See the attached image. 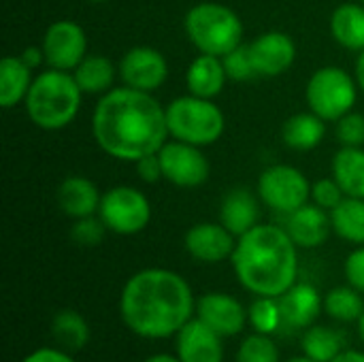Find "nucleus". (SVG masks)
I'll return each mask as SVG.
<instances>
[{
	"instance_id": "nucleus-19",
	"label": "nucleus",
	"mask_w": 364,
	"mask_h": 362,
	"mask_svg": "<svg viewBox=\"0 0 364 362\" xmlns=\"http://www.w3.org/2000/svg\"><path fill=\"white\" fill-rule=\"evenodd\" d=\"M55 198L64 215L73 220H81V218L98 215L102 194L92 179L81 175H70L58 186Z\"/></svg>"
},
{
	"instance_id": "nucleus-43",
	"label": "nucleus",
	"mask_w": 364,
	"mask_h": 362,
	"mask_svg": "<svg viewBox=\"0 0 364 362\" xmlns=\"http://www.w3.org/2000/svg\"><path fill=\"white\" fill-rule=\"evenodd\" d=\"M143 362H181L177 358V354L173 356V354H151V356H147Z\"/></svg>"
},
{
	"instance_id": "nucleus-2",
	"label": "nucleus",
	"mask_w": 364,
	"mask_h": 362,
	"mask_svg": "<svg viewBox=\"0 0 364 362\" xmlns=\"http://www.w3.org/2000/svg\"><path fill=\"white\" fill-rule=\"evenodd\" d=\"M119 316L136 337L160 341L175 337L196 316V299L179 273L149 267L136 271L124 284Z\"/></svg>"
},
{
	"instance_id": "nucleus-47",
	"label": "nucleus",
	"mask_w": 364,
	"mask_h": 362,
	"mask_svg": "<svg viewBox=\"0 0 364 362\" xmlns=\"http://www.w3.org/2000/svg\"><path fill=\"white\" fill-rule=\"evenodd\" d=\"M360 2H363V4H364V0H360Z\"/></svg>"
},
{
	"instance_id": "nucleus-30",
	"label": "nucleus",
	"mask_w": 364,
	"mask_h": 362,
	"mask_svg": "<svg viewBox=\"0 0 364 362\" xmlns=\"http://www.w3.org/2000/svg\"><path fill=\"white\" fill-rule=\"evenodd\" d=\"M324 312L333 320L343 322V324L358 322L360 316L364 314L363 292H358L350 284L348 286H337V288L326 292V297H324Z\"/></svg>"
},
{
	"instance_id": "nucleus-29",
	"label": "nucleus",
	"mask_w": 364,
	"mask_h": 362,
	"mask_svg": "<svg viewBox=\"0 0 364 362\" xmlns=\"http://www.w3.org/2000/svg\"><path fill=\"white\" fill-rule=\"evenodd\" d=\"M301 350L316 362H333L343 352V339L339 331L322 324H314L301 335Z\"/></svg>"
},
{
	"instance_id": "nucleus-23",
	"label": "nucleus",
	"mask_w": 364,
	"mask_h": 362,
	"mask_svg": "<svg viewBox=\"0 0 364 362\" xmlns=\"http://www.w3.org/2000/svg\"><path fill=\"white\" fill-rule=\"evenodd\" d=\"M32 68L19 55H6L0 62V107L13 109L26 100L32 85Z\"/></svg>"
},
{
	"instance_id": "nucleus-12",
	"label": "nucleus",
	"mask_w": 364,
	"mask_h": 362,
	"mask_svg": "<svg viewBox=\"0 0 364 362\" xmlns=\"http://www.w3.org/2000/svg\"><path fill=\"white\" fill-rule=\"evenodd\" d=\"M119 77L124 85L139 92L154 94L160 90L168 77V62L162 51L149 45H139L128 49L119 60Z\"/></svg>"
},
{
	"instance_id": "nucleus-4",
	"label": "nucleus",
	"mask_w": 364,
	"mask_h": 362,
	"mask_svg": "<svg viewBox=\"0 0 364 362\" xmlns=\"http://www.w3.org/2000/svg\"><path fill=\"white\" fill-rule=\"evenodd\" d=\"M81 98L83 92L73 73L49 68L34 77L23 107L36 128L53 132L75 122L81 109Z\"/></svg>"
},
{
	"instance_id": "nucleus-13",
	"label": "nucleus",
	"mask_w": 364,
	"mask_h": 362,
	"mask_svg": "<svg viewBox=\"0 0 364 362\" xmlns=\"http://www.w3.org/2000/svg\"><path fill=\"white\" fill-rule=\"evenodd\" d=\"M196 318L224 339L237 337L250 324L243 303L226 292H207L196 299Z\"/></svg>"
},
{
	"instance_id": "nucleus-25",
	"label": "nucleus",
	"mask_w": 364,
	"mask_h": 362,
	"mask_svg": "<svg viewBox=\"0 0 364 362\" xmlns=\"http://www.w3.org/2000/svg\"><path fill=\"white\" fill-rule=\"evenodd\" d=\"M333 179L341 186L346 196L364 198V149L341 147L333 158Z\"/></svg>"
},
{
	"instance_id": "nucleus-1",
	"label": "nucleus",
	"mask_w": 364,
	"mask_h": 362,
	"mask_svg": "<svg viewBox=\"0 0 364 362\" xmlns=\"http://www.w3.org/2000/svg\"><path fill=\"white\" fill-rule=\"evenodd\" d=\"M92 134L107 156L134 164L149 154H158L171 137L166 107L149 92L128 85L113 87L94 107Z\"/></svg>"
},
{
	"instance_id": "nucleus-20",
	"label": "nucleus",
	"mask_w": 364,
	"mask_h": 362,
	"mask_svg": "<svg viewBox=\"0 0 364 362\" xmlns=\"http://www.w3.org/2000/svg\"><path fill=\"white\" fill-rule=\"evenodd\" d=\"M260 198L247 188H232L220 205V222L239 239L260 222Z\"/></svg>"
},
{
	"instance_id": "nucleus-45",
	"label": "nucleus",
	"mask_w": 364,
	"mask_h": 362,
	"mask_svg": "<svg viewBox=\"0 0 364 362\" xmlns=\"http://www.w3.org/2000/svg\"><path fill=\"white\" fill-rule=\"evenodd\" d=\"M288 362H316V361H311L309 356H305V354H303V356H296V358H290V361H288Z\"/></svg>"
},
{
	"instance_id": "nucleus-46",
	"label": "nucleus",
	"mask_w": 364,
	"mask_h": 362,
	"mask_svg": "<svg viewBox=\"0 0 364 362\" xmlns=\"http://www.w3.org/2000/svg\"><path fill=\"white\" fill-rule=\"evenodd\" d=\"M92 2H107V0H92Z\"/></svg>"
},
{
	"instance_id": "nucleus-26",
	"label": "nucleus",
	"mask_w": 364,
	"mask_h": 362,
	"mask_svg": "<svg viewBox=\"0 0 364 362\" xmlns=\"http://www.w3.org/2000/svg\"><path fill=\"white\" fill-rule=\"evenodd\" d=\"M119 68H115V64L107 58V55H85L81 60V64L73 70L75 81L79 83L83 94H107L109 90H113L115 77H117Z\"/></svg>"
},
{
	"instance_id": "nucleus-14",
	"label": "nucleus",
	"mask_w": 364,
	"mask_h": 362,
	"mask_svg": "<svg viewBox=\"0 0 364 362\" xmlns=\"http://www.w3.org/2000/svg\"><path fill=\"white\" fill-rule=\"evenodd\" d=\"M237 245V237L222 222H198L194 224L186 237V252L205 265H218L222 260H230Z\"/></svg>"
},
{
	"instance_id": "nucleus-32",
	"label": "nucleus",
	"mask_w": 364,
	"mask_h": 362,
	"mask_svg": "<svg viewBox=\"0 0 364 362\" xmlns=\"http://www.w3.org/2000/svg\"><path fill=\"white\" fill-rule=\"evenodd\" d=\"M237 362H279V348L273 335L252 333L247 335L237 352Z\"/></svg>"
},
{
	"instance_id": "nucleus-21",
	"label": "nucleus",
	"mask_w": 364,
	"mask_h": 362,
	"mask_svg": "<svg viewBox=\"0 0 364 362\" xmlns=\"http://www.w3.org/2000/svg\"><path fill=\"white\" fill-rule=\"evenodd\" d=\"M226 81H228V75H226L222 58L209 55V53L196 55L186 73V83H188L190 94L200 96V98L213 100L218 94H222Z\"/></svg>"
},
{
	"instance_id": "nucleus-11",
	"label": "nucleus",
	"mask_w": 364,
	"mask_h": 362,
	"mask_svg": "<svg viewBox=\"0 0 364 362\" xmlns=\"http://www.w3.org/2000/svg\"><path fill=\"white\" fill-rule=\"evenodd\" d=\"M164 179L177 188H198L209 179L211 164L200 147L183 141H166L158 151Z\"/></svg>"
},
{
	"instance_id": "nucleus-6",
	"label": "nucleus",
	"mask_w": 364,
	"mask_h": 362,
	"mask_svg": "<svg viewBox=\"0 0 364 362\" xmlns=\"http://www.w3.org/2000/svg\"><path fill=\"white\" fill-rule=\"evenodd\" d=\"M166 126L173 139L196 147H207L222 139L226 117L211 98L186 94L166 107Z\"/></svg>"
},
{
	"instance_id": "nucleus-3",
	"label": "nucleus",
	"mask_w": 364,
	"mask_h": 362,
	"mask_svg": "<svg viewBox=\"0 0 364 362\" xmlns=\"http://www.w3.org/2000/svg\"><path fill=\"white\" fill-rule=\"evenodd\" d=\"M230 262L239 284L254 297L279 299L299 282V245L275 224H258L241 235Z\"/></svg>"
},
{
	"instance_id": "nucleus-15",
	"label": "nucleus",
	"mask_w": 364,
	"mask_h": 362,
	"mask_svg": "<svg viewBox=\"0 0 364 362\" xmlns=\"http://www.w3.org/2000/svg\"><path fill=\"white\" fill-rule=\"evenodd\" d=\"M250 53L258 77H279L292 68L296 60V45L290 34L269 30L250 43Z\"/></svg>"
},
{
	"instance_id": "nucleus-27",
	"label": "nucleus",
	"mask_w": 364,
	"mask_h": 362,
	"mask_svg": "<svg viewBox=\"0 0 364 362\" xmlns=\"http://www.w3.org/2000/svg\"><path fill=\"white\" fill-rule=\"evenodd\" d=\"M51 335L62 350L75 354L90 344V324L79 312L62 309L51 320Z\"/></svg>"
},
{
	"instance_id": "nucleus-31",
	"label": "nucleus",
	"mask_w": 364,
	"mask_h": 362,
	"mask_svg": "<svg viewBox=\"0 0 364 362\" xmlns=\"http://www.w3.org/2000/svg\"><path fill=\"white\" fill-rule=\"evenodd\" d=\"M247 322L256 333L275 335L284 326V316L279 299L275 297H256L247 307Z\"/></svg>"
},
{
	"instance_id": "nucleus-24",
	"label": "nucleus",
	"mask_w": 364,
	"mask_h": 362,
	"mask_svg": "<svg viewBox=\"0 0 364 362\" xmlns=\"http://www.w3.org/2000/svg\"><path fill=\"white\" fill-rule=\"evenodd\" d=\"M324 132H326V122L320 115H316L314 111H305V113H296L286 119V124L282 128V139H284L286 147H290V149L309 151L322 143Z\"/></svg>"
},
{
	"instance_id": "nucleus-33",
	"label": "nucleus",
	"mask_w": 364,
	"mask_h": 362,
	"mask_svg": "<svg viewBox=\"0 0 364 362\" xmlns=\"http://www.w3.org/2000/svg\"><path fill=\"white\" fill-rule=\"evenodd\" d=\"M222 62H224L228 79H232V81H250V79L258 77L254 60H252V53H250V45L241 43L232 51H228L222 58Z\"/></svg>"
},
{
	"instance_id": "nucleus-34",
	"label": "nucleus",
	"mask_w": 364,
	"mask_h": 362,
	"mask_svg": "<svg viewBox=\"0 0 364 362\" xmlns=\"http://www.w3.org/2000/svg\"><path fill=\"white\" fill-rule=\"evenodd\" d=\"M335 137L341 147H363L364 145V115L350 111L335 122Z\"/></svg>"
},
{
	"instance_id": "nucleus-36",
	"label": "nucleus",
	"mask_w": 364,
	"mask_h": 362,
	"mask_svg": "<svg viewBox=\"0 0 364 362\" xmlns=\"http://www.w3.org/2000/svg\"><path fill=\"white\" fill-rule=\"evenodd\" d=\"M343 198H346V194H343L341 186H339L333 177H328V179H318L316 183H311V201H314L318 207L326 209L328 213H331Z\"/></svg>"
},
{
	"instance_id": "nucleus-18",
	"label": "nucleus",
	"mask_w": 364,
	"mask_h": 362,
	"mask_svg": "<svg viewBox=\"0 0 364 362\" xmlns=\"http://www.w3.org/2000/svg\"><path fill=\"white\" fill-rule=\"evenodd\" d=\"M279 307L284 316V326L290 329H309L318 322L324 312V299L320 290L307 282H296L288 292L279 297Z\"/></svg>"
},
{
	"instance_id": "nucleus-8",
	"label": "nucleus",
	"mask_w": 364,
	"mask_h": 362,
	"mask_svg": "<svg viewBox=\"0 0 364 362\" xmlns=\"http://www.w3.org/2000/svg\"><path fill=\"white\" fill-rule=\"evenodd\" d=\"M98 218L115 235H139L151 222V203L132 186H113L102 194Z\"/></svg>"
},
{
	"instance_id": "nucleus-40",
	"label": "nucleus",
	"mask_w": 364,
	"mask_h": 362,
	"mask_svg": "<svg viewBox=\"0 0 364 362\" xmlns=\"http://www.w3.org/2000/svg\"><path fill=\"white\" fill-rule=\"evenodd\" d=\"M19 58L34 70V68H38L43 62H45V53H43V47H26L21 53H19Z\"/></svg>"
},
{
	"instance_id": "nucleus-10",
	"label": "nucleus",
	"mask_w": 364,
	"mask_h": 362,
	"mask_svg": "<svg viewBox=\"0 0 364 362\" xmlns=\"http://www.w3.org/2000/svg\"><path fill=\"white\" fill-rule=\"evenodd\" d=\"M41 47L49 68L70 73L87 55V34L81 23L73 19H58L45 30Z\"/></svg>"
},
{
	"instance_id": "nucleus-44",
	"label": "nucleus",
	"mask_w": 364,
	"mask_h": 362,
	"mask_svg": "<svg viewBox=\"0 0 364 362\" xmlns=\"http://www.w3.org/2000/svg\"><path fill=\"white\" fill-rule=\"evenodd\" d=\"M356 324H358V335H360V341L364 344V314L360 316V320H358Z\"/></svg>"
},
{
	"instance_id": "nucleus-22",
	"label": "nucleus",
	"mask_w": 364,
	"mask_h": 362,
	"mask_svg": "<svg viewBox=\"0 0 364 362\" xmlns=\"http://www.w3.org/2000/svg\"><path fill=\"white\" fill-rule=\"evenodd\" d=\"M331 34L333 38L350 49L363 51L364 49V4L360 2H346L339 4L331 15Z\"/></svg>"
},
{
	"instance_id": "nucleus-16",
	"label": "nucleus",
	"mask_w": 364,
	"mask_h": 362,
	"mask_svg": "<svg viewBox=\"0 0 364 362\" xmlns=\"http://www.w3.org/2000/svg\"><path fill=\"white\" fill-rule=\"evenodd\" d=\"M175 354L181 362H224V337L194 316L175 335Z\"/></svg>"
},
{
	"instance_id": "nucleus-41",
	"label": "nucleus",
	"mask_w": 364,
	"mask_h": 362,
	"mask_svg": "<svg viewBox=\"0 0 364 362\" xmlns=\"http://www.w3.org/2000/svg\"><path fill=\"white\" fill-rule=\"evenodd\" d=\"M333 362H364V352H358V350H343Z\"/></svg>"
},
{
	"instance_id": "nucleus-17",
	"label": "nucleus",
	"mask_w": 364,
	"mask_h": 362,
	"mask_svg": "<svg viewBox=\"0 0 364 362\" xmlns=\"http://www.w3.org/2000/svg\"><path fill=\"white\" fill-rule=\"evenodd\" d=\"M292 241L303 250H316L324 245L333 233L331 213L316 203H307L301 209L286 215V226Z\"/></svg>"
},
{
	"instance_id": "nucleus-39",
	"label": "nucleus",
	"mask_w": 364,
	"mask_h": 362,
	"mask_svg": "<svg viewBox=\"0 0 364 362\" xmlns=\"http://www.w3.org/2000/svg\"><path fill=\"white\" fill-rule=\"evenodd\" d=\"M21 362H77L75 356L62 348H38L34 352H30L28 356H23Z\"/></svg>"
},
{
	"instance_id": "nucleus-28",
	"label": "nucleus",
	"mask_w": 364,
	"mask_h": 362,
	"mask_svg": "<svg viewBox=\"0 0 364 362\" xmlns=\"http://www.w3.org/2000/svg\"><path fill=\"white\" fill-rule=\"evenodd\" d=\"M333 233L352 245H364V198L346 196L331 211Z\"/></svg>"
},
{
	"instance_id": "nucleus-38",
	"label": "nucleus",
	"mask_w": 364,
	"mask_h": 362,
	"mask_svg": "<svg viewBox=\"0 0 364 362\" xmlns=\"http://www.w3.org/2000/svg\"><path fill=\"white\" fill-rule=\"evenodd\" d=\"M136 164V173L139 177L145 181V183H156L160 179H164V173H162V162H160V156L158 154H149L145 158H141Z\"/></svg>"
},
{
	"instance_id": "nucleus-7",
	"label": "nucleus",
	"mask_w": 364,
	"mask_h": 362,
	"mask_svg": "<svg viewBox=\"0 0 364 362\" xmlns=\"http://www.w3.org/2000/svg\"><path fill=\"white\" fill-rule=\"evenodd\" d=\"M305 98L309 111L320 115L324 122H337L354 111L358 81L341 66H322L309 77Z\"/></svg>"
},
{
	"instance_id": "nucleus-37",
	"label": "nucleus",
	"mask_w": 364,
	"mask_h": 362,
	"mask_svg": "<svg viewBox=\"0 0 364 362\" xmlns=\"http://www.w3.org/2000/svg\"><path fill=\"white\" fill-rule=\"evenodd\" d=\"M343 271H346L348 284L364 294V245H356V250L350 252V256L346 258Z\"/></svg>"
},
{
	"instance_id": "nucleus-9",
	"label": "nucleus",
	"mask_w": 364,
	"mask_h": 362,
	"mask_svg": "<svg viewBox=\"0 0 364 362\" xmlns=\"http://www.w3.org/2000/svg\"><path fill=\"white\" fill-rule=\"evenodd\" d=\"M258 198L269 209L282 215H290L309 203L311 183L296 166L273 164L264 169L258 179Z\"/></svg>"
},
{
	"instance_id": "nucleus-42",
	"label": "nucleus",
	"mask_w": 364,
	"mask_h": 362,
	"mask_svg": "<svg viewBox=\"0 0 364 362\" xmlns=\"http://www.w3.org/2000/svg\"><path fill=\"white\" fill-rule=\"evenodd\" d=\"M356 81H358V87L364 92V49L358 53V60H356V73H354Z\"/></svg>"
},
{
	"instance_id": "nucleus-5",
	"label": "nucleus",
	"mask_w": 364,
	"mask_h": 362,
	"mask_svg": "<svg viewBox=\"0 0 364 362\" xmlns=\"http://www.w3.org/2000/svg\"><path fill=\"white\" fill-rule=\"evenodd\" d=\"M183 28L186 36L200 53L218 58H224L243 41L241 17L230 6H224L220 2L194 4L186 13Z\"/></svg>"
},
{
	"instance_id": "nucleus-35",
	"label": "nucleus",
	"mask_w": 364,
	"mask_h": 362,
	"mask_svg": "<svg viewBox=\"0 0 364 362\" xmlns=\"http://www.w3.org/2000/svg\"><path fill=\"white\" fill-rule=\"evenodd\" d=\"M107 226L102 224V220L98 215H90V218H81L75 220L73 228H70V237L77 245L81 247H94L105 239Z\"/></svg>"
}]
</instances>
